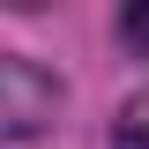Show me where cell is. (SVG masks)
<instances>
[{"label": "cell", "mask_w": 149, "mask_h": 149, "mask_svg": "<svg viewBox=\"0 0 149 149\" xmlns=\"http://www.w3.org/2000/svg\"><path fill=\"white\" fill-rule=\"evenodd\" d=\"M60 119V74L22 52H0V142H30Z\"/></svg>", "instance_id": "6da1fadb"}, {"label": "cell", "mask_w": 149, "mask_h": 149, "mask_svg": "<svg viewBox=\"0 0 149 149\" xmlns=\"http://www.w3.org/2000/svg\"><path fill=\"white\" fill-rule=\"evenodd\" d=\"M112 149H149V97H127L112 112Z\"/></svg>", "instance_id": "7a4b0ae2"}]
</instances>
